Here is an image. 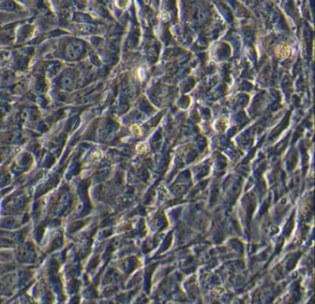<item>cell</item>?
Instances as JSON below:
<instances>
[{"label": "cell", "mask_w": 315, "mask_h": 304, "mask_svg": "<svg viewBox=\"0 0 315 304\" xmlns=\"http://www.w3.org/2000/svg\"><path fill=\"white\" fill-rule=\"evenodd\" d=\"M290 53H291L290 47L285 44L280 45L275 49V55L277 58H286L290 55Z\"/></svg>", "instance_id": "obj_1"}, {"label": "cell", "mask_w": 315, "mask_h": 304, "mask_svg": "<svg viewBox=\"0 0 315 304\" xmlns=\"http://www.w3.org/2000/svg\"><path fill=\"white\" fill-rule=\"evenodd\" d=\"M130 131H132L134 134H136V135H140V134H141V130H140L139 127H138V126H136V125H134V126L131 127Z\"/></svg>", "instance_id": "obj_2"}]
</instances>
